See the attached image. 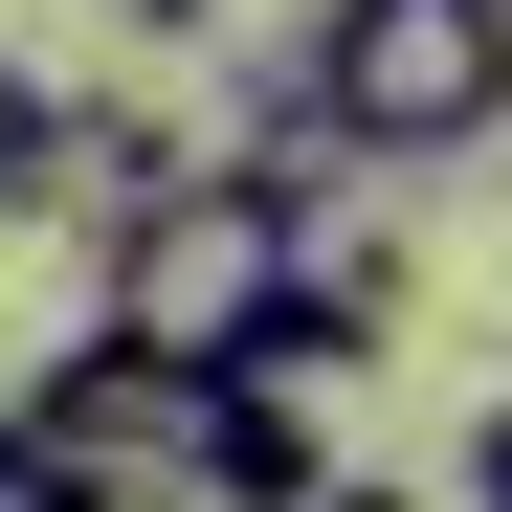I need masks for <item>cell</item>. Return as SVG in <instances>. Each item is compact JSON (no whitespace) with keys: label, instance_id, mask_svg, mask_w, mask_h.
<instances>
[{"label":"cell","instance_id":"obj_6","mask_svg":"<svg viewBox=\"0 0 512 512\" xmlns=\"http://www.w3.org/2000/svg\"><path fill=\"white\" fill-rule=\"evenodd\" d=\"M45 179H67V90L0 67V223H45Z\"/></svg>","mask_w":512,"mask_h":512},{"label":"cell","instance_id":"obj_3","mask_svg":"<svg viewBox=\"0 0 512 512\" xmlns=\"http://www.w3.org/2000/svg\"><path fill=\"white\" fill-rule=\"evenodd\" d=\"M156 468H179L156 512H312V490H334V446H312L290 379H201L179 423H156Z\"/></svg>","mask_w":512,"mask_h":512},{"label":"cell","instance_id":"obj_4","mask_svg":"<svg viewBox=\"0 0 512 512\" xmlns=\"http://www.w3.org/2000/svg\"><path fill=\"white\" fill-rule=\"evenodd\" d=\"M179 179H201V134H179V112H134V90H67V179H45V223L90 245V268H112V245L179 201Z\"/></svg>","mask_w":512,"mask_h":512},{"label":"cell","instance_id":"obj_2","mask_svg":"<svg viewBox=\"0 0 512 512\" xmlns=\"http://www.w3.org/2000/svg\"><path fill=\"white\" fill-rule=\"evenodd\" d=\"M312 45V112H334V179H423V156H490L512 134V0H334Z\"/></svg>","mask_w":512,"mask_h":512},{"label":"cell","instance_id":"obj_1","mask_svg":"<svg viewBox=\"0 0 512 512\" xmlns=\"http://www.w3.org/2000/svg\"><path fill=\"white\" fill-rule=\"evenodd\" d=\"M312 245H334V179H245V156H201V179L112 245V312H90V334L156 357V379H245Z\"/></svg>","mask_w":512,"mask_h":512},{"label":"cell","instance_id":"obj_8","mask_svg":"<svg viewBox=\"0 0 512 512\" xmlns=\"http://www.w3.org/2000/svg\"><path fill=\"white\" fill-rule=\"evenodd\" d=\"M312 512H423V490H357V468H334V490H312Z\"/></svg>","mask_w":512,"mask_h":512},{"label":"cell","instance_id":"obj_5","mask_svg":"<svg viewBox=\"0 0 512 512\" xmlns=\"http://www.w3.org/2000/svg\"><path fill=\"white\" fill-rule=\"evenodd\" d=\"M179 401H201V379H156V357H112V334H67V357H45L23 401H0V423H23L45 468H90V490H112V468L156 446V423H179Z\"/></svg>","mask_w":512,"mask_h":512},{"label":"cell","instance_id":"obj_7","mask_svg":"<svg viewBox=\"0 0 512 512\" xmlns=\"http://www.w3.org/2000/svg\"><path fill=\"white\" fill-rule=\"evenodd\" d=\"M468 512H512V401H490V446H468Z\"/></svg>","mask_w":512,"mask_h":512},{"label":"cell","instance_id":"obj_9","mask_svg":"<svg viewBox=\"0 0 512 512\" xmlns=\"http://www.w3.org/2000/svg\"><path fill=\"white\" fill-rule=\"evenodd\" d=\"M134 23H156V45H179V23H223V0H134Z\"/></svg>","mask_w":512,"mask_h":512}]
</instances>
